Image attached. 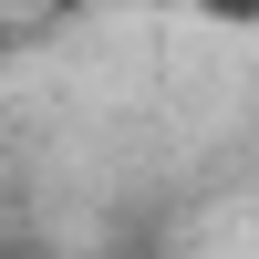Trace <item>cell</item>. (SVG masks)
<instances>
[{
	"label": "cell",
	"mask_w": 259,
	"mask_h": 259,
	"mask_svg": "<svg viewBox=\"0 0 259 259\" xmlns=\"http://www.w3.org/2000/svg\"><path fill=\"white\" fill-rule=\"evenodd\" d=\"M207 31H259V0H187Z\"/></svg>",
	"instance_id": "6da1fadb"
}]
</instances>
